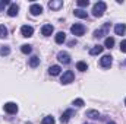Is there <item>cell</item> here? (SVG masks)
<instances>
[{
	"label": "cell",
	"instance_id": "cell-1",
	"mask_svg": "<svg viewBox=\"0 0 126 124\" xmlns=\"http://www.w3.org/2000/svg\"><path fill=\"white\" fill-rule=\"evenodd\" d=\"M106 9H107V4L104 1H97L94 4V7H93V15H94L95 18H101L104 15Z\"/></svg>",
	"mask_w": 126,
	"mask_h": 124
},
{
	"label": "cell",
	"instance_id": "cell-2",
	"mask_svg": "<svg viewBox=\"0 0 126 124\" xmlns=\"http://www.w3.org/2000/svg\"><path fill=\"white\" fill-rule=\"evenodd\" d=\"M73 79H75L73 72H72V70H66L62 74V77H60V82H62L63 85H69L70 82H73Z\"/></svg>",
	"mask_w": 126,
	"mask_h": 124
},
{
	"label": "cell",
	"instance_id": "cell-3",
	"mask_svg": "<svg viewBox=\"0 0 126 124\" xmlns=\"http://www.w3.org/2000/svg\"><path fill=\"white\" fill-rule=\"evenodd\" d=\"M70 32H72L73 35H76V37H81V35L85 34V26H84L82 24H75V25L70 26Z\"/></svg>",
	"mask_w": 126,
	"mask_h": 124
},
{
	"label": "cell",
	"instance_id": "cell-4",
	"mask_svg": "<svg viewBox=\"0 0 126 124\" xmlns=\"http://www.w3.org/2000/svg\"><path fill=\"white\" fill-rule=\"evenodd\" d=\"M3 110H4V112H7V114H16V112H18V105H16L15 102H6V104L3 105Z\"/></svg>",
	"mask_w": 126,
	"mask_h": 124
},
{
	"label": "cell",
	"instance_id": "cell-5",
	"mask_svg": "<svg viewBox=\"0 0 126 124\" xmlns=\"http://www.w3.org/2000/svg\"><path fill=\"white\" fill-rule=\"evenodd\" d=\"M111 63H113V57H111L110 54L103 56V57L100 59V66H101V67H104V69H109V67L111 66Z\"/></svg>",
	"mask_w": 126,
	"mask_h": 124
},
{
	"label": "cell",
	"instance_id": "cell-6",
	"mask_svg": "<svg viewBox=\"0 0 126 124\" xmlns=\"http://www.w3.org/2000/svg\"><path fill=\"white\" fill-rule=\"evenodd\" d=\"M109 28H110V24H104V26H103L101 29L94 31V37H95V38H103L104 35H107V34H109Z\"/></svg>",
	"mask_w": 126,
	"mask_h": 124
},
{
	"label": "cell",
	"instance_id": "cell-7",
	"mask_svg": "<svg viewBox=\"0 0 126 124\" xmlns=\"http://www.w3.org/2000/svg\"><path fill=\"white\" fill-rule=\"evenodd\" d=\"M30 13H31L32 16L41 15V13H43V6H41V4H37V3L31 4V7H30Z\"/></svg>",
	"mask_w": 126,
	"mask_h": 124
},
{
	"label": "cell",
	"instance_id": "cell-8",
	"mask_svg": "<svg viewBox=\"0 0 126 124\" xmlns=\"http://www.w3.org/2000/svg\"><path fill=\"white\" fill-rule=\"evenodd\" d=\"M57 60L63 64H69L70 63V56L66 53V51H60L59 54H57Z\"/></svg>",
	"mask_w": 126,
	"mask_h": 124
},
{
	"label": "cell",
	"instance_id": "cell-9",
	"mask_svg": "<svg viewBox=\"0 0 126 124\" xmlns=\"http://www.w3.org/2000/svg\"><path fill=\"white\" fill-rule=\"evenodd\" d=\"M21 34H22V37L30 38V37H32V34H34V28L30 26V25H24V26L21 28Z\"/></svg>",
	"mask_w": 126,
	"mask_h": 124
},
{
	"label": "cell",
	"instance_id": "cell-10",
	"mask_svg": "<svg viewBox=\"0 0 126 124\" xmlns=\"http://www.w3.org/2000/svg\"><path fill=\"white\" fill-rule=\"evenodd\" d=\"M18 12H19V6H18L16 3H10L9 9H7V15L13 18V16H16V15H18Z\"/></svg>",
	"mask_w": 126,
	"mask_h": 124
},
{
	"label": "cell",
	"instance_id": "cell-11",
	"mask_svg": "<svg viewBox=\"0 0 126 124\" xmlns=\"http://www.w3.org/2000/svg\"><path fill=\"white\" fill-rule=\"evenodd\" d=\"M54 31V28H53V25H50V24H46L43 28H41V34L44 35V37H50L51 34Z\"/></svg>",
	"mask_w": 126,
	"mask_h": 124
},
{
	"label": "cell",
	"instance_id": "cell-12",
	"mask_svg": "<svg viewBox=\"0 0 126 124\" xmlns=\"http://www.w3.org/2000/svg\"><path fill=\"white\" fill-rule=\"evenodd\" d=\"M48 7L51 10H59L60 7H63V0H51L48 3Z\"/></svg>",
	"mask_w": 126,
	"mask_h": 124
},
{
	"label": "cell",
	"instance_id": "cell-13",
	"mask_svg": "<svg viewBox=\"0 0 126 124\" xmlns=\"http://www.w3.org/2000/svg\"><path fill=\"white\" fill-rule=\"evenodd\" d=\"M70 115H73V111H72V110H66V111L62 114V117H60V123H62V124H66L67 121H69Z\"/></svg>",
	"mask_w": 126,
	"mask_h": 124
},
{
	"label": "cell",
	"instance_id": "cell-14",
	"mask_svg": "<svg viewBox=\"0 0 126 124\" xmlns=\"http://www.w3.org/2000/svg\"><path fill=\"white\" fill-rule=\"evenodd\" d=\"M114 32H116V35H125L126 25L125 24H117V25L114 26Z\"/></svg>",
	"mask_w": 126,
	"mask_h": 124
},
{
	"label": "cell",
	"instance_id": "cell-15",
	"mask_svg": "<svg viewBox=\"0 0 126 124\" xmlns=\"http://www.w3.org/2000/svg\"><path fill=\"white\" fill-rule=\"evenodd\" d=\"M73 15H75L76 18H81V19H87V18H88V13H87L85 10H82V9H75Z\"/></svg>",
	"mask_w": 126,
	"mask_h": 124
},
{
	"label": "cell",
	"instance_id": "cell-16",
	"mask_svg": "<svg viewBox=\"0 0 126 124\" xmlns=\"http://www.w3.org/2000/svg\"><path fill=\"white\" fill-rule=\"evenodd\" d=\"M103 50H104L103 45H95V47H93V48L90 50V54H91V56H98V54L103 53Z\"/></svg>",
	"mask_w": 126,
	"mask_h": 124
},
{
	"label": "cell",
	"instance_id": "cell-17",
	"mask_svg": "<svg viewBox=\"0 0 126 124\" xmlns=\"http://www.w3.org/2000/svg\"><path fill=\"white\" fill-rule=\"evenodd\" d=\"M85 115H87V117H90V118H93V120L100 118V112H98L97 110H88V111L85 112Z\"/></svg>",
	"mask_w": 126,
	"mask_h": 124
},
{
	"label": "cell",
	"instance_id": "cell-18",
	"mask_svg": "<svg viewBox=\"0 0 126 124\" xmlns=\"http://www.w3.org/2000/svg\"><path fill=\"white\" fill-rule=\"evenodd\" d=\"M60 72H62V67H60V66H51V67L48 69V73H50L51 76H57V74H60Z\"/></svg>",
	"mask_w": 126,
	"mask_h": 124
},
{
	"label": "cell",
	"instance_id": "cell-19",
	"mask_svg": "<svg viewBox=\"0 0 126 124\" xmlns=\"http://www.w3.org/2000/svg\"><path fill=\"white\" fill-rule=\"evenodd\" d=\"M66 41V34L64 32H57V35H56V42L57 44H63Z\"/></svg>",
	"mask_w": 126,
	"mask_h": 124
},
{
	"label": "cell",
	"instance_id": "cell-20",
	"mask_svg": "<svg viewBox=\"0 0 126 124\" xmlns=\"http://www.w3.org/2000/svg\"><path fill=\"white\" fill-rule=\"evenodd\" d=\"M28 64L31 66V67H37L38 64H40V57H37V56H32L31 59H30V62Z\"/></svg>",
	"mask_w": 126,
	"mask_h": 124
},
{
	"label": "cell",
	"instance_id": "cell-21",
	"mask_svg": "<svg viewBox=\"0 0 126 124\" xmlns=\"http://www.w3.org/2000/svg\"><path fill=\"white\" fill-rule=\"evenodd\" d=\"M76 69H78L79 72H87L88 66H87V63L85 62H78L76 63Z\"/></svg>",
	"mask_w": 126,
	"mask_h": 124
},
{
	"label": "cell",
	"instance_id": "cell-22",
	"mask_svg": "<svg viewBox=\"0 0 126 124\" xmlns=\"http://www.w3.org/2000/svg\"><path fill=\"white\" fill-rule=\"evenodd\" d=\"M104 45H106V48H111V47L114 45V38L107 37V38H106V41H104Z\"/></svg>",
	"mask_w": 126,
	"mask_h": 124
},
{
	"label": "cell",
	"instance_id": "cell-23",
	"mask_svg": "<svg viewBox=\"0 0 126 124\" xmlns=\"http://www.w3.org/2000/svg\"><path fill=\"white\" fill-rule=\"evenodd\" d=\"M21 51H22L24 54H30V53L32 51V47L31 45H28V44H24V45L21 47Z\"/></svg>",
	"mask_w": 126,
	"mask_h": 124
},
{
	"label": "cell",
	"instance_id": "cell-24",
	"mask_svg": "<svg viewBox=\"0 0 126 124\" xmlns=\"http://www.w3.org/2000/svg\"><path fill=\"white\" fill-rule=\"evenodd\" d=\"M9 53H10V48L7 45H1L0 47V56H7Z\"/></svg>",
	"mask_w": 126,
	"mask_h": 124
},
{
	"label": "cell",
	"instance_id": "cell-25",
	"mask_svg": "<svg viewBox=\"0 0 126 124\" xmlns=\"http://www.w3.org/2000/svg\"><path fill=\"white\" fill-rule=\"evenodd\" d=\"M0 38H7V28L4 25H0Z\"/></svg>",
	"mask_w": 126,
	"mask_h": 124
},
{
	"label": "cell",
	"instance_id": "cell-26",
	"mask_svg": "<svg viewBox=\"0 0 126 124\" xmlns=\"http://www.w3.org/2000/svg\"><path fill=\"white\" fill-rule=\"evenodd\" d=\"M43 124H56V121H54V118L51 115H47V117H44Z\"/></svg>",
	"mask_w": 126,
	"mask_h": 124
},
{
	"label": "cell",
	"instance_id": "cell-27",
	"mask_svg": "<svg viewBox=\"0 0 126 124\" xmlns=\"http://www.w3.org/2000/svg\"><path fill=\"white\" fill-rule=\"evenodd\" d=\"M84 104H85V102H84V99H81V98H78V99L73 101V105H75V107H84Z\"/></svg>",
	"mask_w": 126,
	"mask_h": 124
},
{
	"label": "cell",
	"instance_id": "cell-28",
	"mask_svg": "<svg viewBox=\"0 0 126 124\" xmlns=\"http://www.w3.org/2000/svg\"><path fill=\"white\" fill-rule=\"evenodd\" d=\"M88 4H90L88 0H78V6H79V7H87Z\"/></svg>",
	"mask_w": 126,
	"mask_h": 124
},
{
	"label": "cell",
	"instance_id": "cell-29",
	"mask_svg": "<svg viewBox=\"0 0 126 124\" xmlns=\"http://www.w3.org/2000/svg\"><path fill=\"white\" fill-rule=\"evenodd\" d=\"M7 4L10 6V1H9V0H1V1H0V12H1V10L4 9V6H7Z\"/></svg>",
	"mask_w": 126,
	"mask_h": 124
},
{
	"label": "cell",
	"instance_id": "cell-30",
	"mask_svg": "<svg viewBox=\"0 0 126 124\" xmlns=\"http://www.w3.org/2000/svg\"><path fill=\"white\" fill-rule=\"evenodd\" d=\"M120 50H122V53H126V39L120 42Z\"/></svg>",
	"mask_w": 126,
	"mask_h": 124
},
{
	"label": "cell",
	"instance_id": "cell-31",
	"mask_svg": "<svg viewBox=\"0 0 126 124\" xmlns=\"http://www.w3.org/2000/svg\"><path fill=\"white\" fill-rule=\"evenodd\" d=\"M107 124H116V123H114V121H109Z\"/></svg>",
	"mask_w": 126,
	"mask_h": 124
},
{
	"label": "cell",
	"instance_id": "cell-32",
	"mask_svg": "<svg viewBox=\"0 0 126 124\" xmlns=\"http://www.w3.org/2000/svg\"><path fill=\"white\" fill-rule=\"evenodd\" d=\"M123 66H126V60H125V62H123Z\"/></svg>",
	"mask_w": 126,
	"mask_h": 124
},
{
	"label": "cell",
	"instance_id": "cell-33",
	"mask_svg": "<svg viewBox=\"0 0 126 124\" xmlns=\"http://www.w3.org/2000/svg\"><path fill=\"white\" fill-rule=\"evenodd\" d=\"M125 105H126V99H125Z\"/></svg>",
	"mask_w": 126,
	"mask_h": 124
},
{
	"label": "cell",
	"instance_id": "cell-34",
	"mask_svg": "<svg viewBox=\"0 0 126 124\" xmlns=\"http://www.w3.org/2000/svg\"><path fill=\"white\" fill-rule=\"evenodd\" d=\"M84 124H87V123H84Z\"/></svg>",
	"mask_w": 126,
	"mask_h": 124
}]
</instances>
